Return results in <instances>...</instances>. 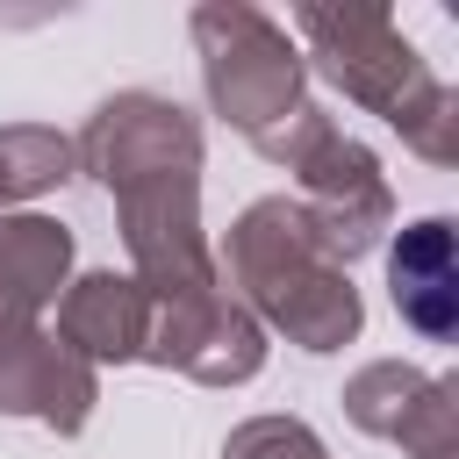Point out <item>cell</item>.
<instances>
[{
  "label": "cell",
  "mask_w": 459,
  "mask_h": 459,
  "mask_svg": "<svg viewBox=\"0 0 459 459\" xmlns=\"http://www.w3.org/2000/svg\"><path fill=\"white\" fill-rule=\"evenodd\" d=\"M394 301L423 337H452L459 323V287H452V230L445 222H416L394 244Z\"/></svg>",
  "instance_id": "obj_1"
}]
</instances>
